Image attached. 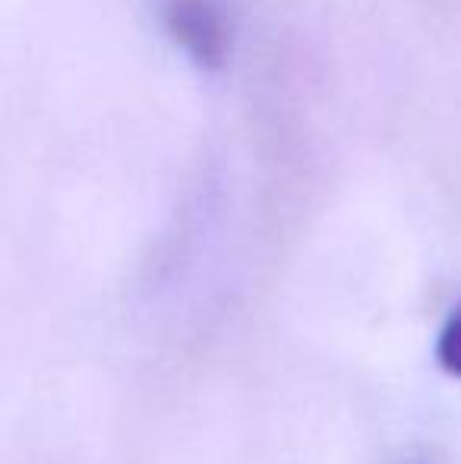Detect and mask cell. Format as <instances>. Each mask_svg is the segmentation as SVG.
Listing matches in <instances>:
<instances>
[{"mask_svg": "<svg viewBox=\"0 0 461 464\" xmlns=\"http://www.w3.org/2000/svg\"><path fill=\"white\" fill-rule=\"evenodd\" d=\"M165 23L174 42L206 70L225 67L231 54V25L216 0H168Z\"/></svg>", "mask_w": 461, "mask_h": 464, "instance_id": "obj_1", "label": "cell"}, {"mask_svg": "<svg viewBox=\"0 0 461 464\" xmlns=\"http://www.w3.org/2000/svg\"><path fill=\"white\" fill-rule=\"evenodd\" d=\"M437 361L449 376L461 379V304L449 313L437 338Z\"/></svg>", "mask_w": 461, "mask_h": 464, "instance_id": "obj_2", "label": "cell"}]
</instances>
